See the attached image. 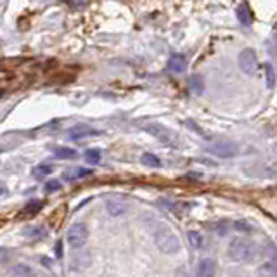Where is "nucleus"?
<instances>
[{"label": "nucleus", "instance_id": "a878e982", "mask_svg": "<svg viewBox=\"0 0 277 277\" xmlns=\"http://www.w3.org/2000/svg\"><path fill=\"white\" fill-rule=\"evenodd\" d=\"M56 257L57 258L63 257V243H61V241H57V244H56Z\"/></svg>", "mask_w": 277, "mask_h": 277}, {"label": "nucleus", "instance_id": "cd10ccee", "mask_svg": "<svg viewBox=\"0 0 277 277\" xmlns=\"http://www.w3.org/2000/svg\"><path fill=\"white\" fill-rule=\"evenodd\" d=\"M274 54L277 57V38H275V42H274Z\"/></svg>", "mask_w": 277, "mask_h": 277}, {"label": "nucleus", "instance_id": "412c9836", "mask_svg": "<svg viewBox=\"0 0 277 277\" xmlns=\"http://www.w3.org/2000/svg\"><path fill=\"white\" fill-rule=\"evenodd\" d=\"M61 189V182L59 180H49L45 184V192H54V191H59Z\"/></svg>", "mask_w": 277, "mask_h": 277}, {"label": "nucleus", "instance_id": "7ed1b4c3", "mask_svg": "<svg viewBox=\"0 0 277 277\" xmlns=\"http://www.w3.org/2000/svg\"><path fill=\"white\" fill-rule=\"evenodd\" d=\"M142 129L144 132H147L149 135H153L155 139L160 140V142L166 144V146H177L179 144V135L165 125H160V123H147Z\"/></svg>", "mask_w": 277, "mask_h": 277}, {"label": "nucleus", "instance_id": "dca6fc26", "mask_svg": "<svg viewBox=\"0 0 277 277\" xmlns=\"http://www.w3.org/2000/svg\"><path fill=\"white\" fill-rule=\"evenodd\" d=\"M265 82H267V89H274V87H275V82H277L275 69L270 63L265 64Z\"/></svg>", "mask_w": 277, "mask_h": 277}, {"label": "nucleus", "instance_id": "393cba45", "mask_svg": "<svg viewBox=\"0 0 277 277\" xmlns=\"http://www.w3.org/2000/svg\"><path fill=\"white\" fill-rule=\"evenodd\" d=\"M234 227H236V229H239V231H244V232H249V231H251V227L246 225V222H236V223H234Z\"/></svg>", "mask_w": 277, "mask_h": 277}, {"label": "nucleus", "instance_id": "5701e85b", "mask_svg": "<svg viewBox=\"0 0 277 277\" xmlns=\"http://www.w3.org/2000/svg\"><path fill=\"white\" fill-rule=\"evenodd\" d=\"M92 173H94V170H83V168H80V170H77V173L71 175V179H74V177H89V175H92Z\"/></svg>", "mask_w": 277, "mask_h": 277}, {"label": "nucleus", "instance_id": "9b49d317", "mask_svg": "<svg viewBox=\"0 0 277 277\" xmlns=\"http://www.w3.org/2000/svg\"><path fill=\"white\" fill-rule=\"evenodd\" d=\"M215 274V262L212 258H205L197 265V275L201 277H212Z\"/></svg>", "mask_w": 277, "mask_h": 277}, {"label": "nucleus", "instance_id": "f257e3e1", "mask_svg": "<svg viewBox=\"0 0 277 277\" xmlns=\"http://www.w3.org/2000/svg\"><path fill=\"white\" fill-rule=\"evenodd\" d=\"M153 237H155V244L158 246L160 251H163L166 255H175L180 251V241L177 234L168 225H165V223H160L153 231Z\"/></svg>", "mask_w": 277, "mask_h": 277}, {"label": "nucleus", "instance_id": "4468645a", "mask_svg": "<svg viewBox=\"0 0 277 277\" xmlns=\"http://www.w3.org/2000/svg\"><path fill=\"white\" fill-rule=\"evenodd\" d=\"M54 156L57 160H74L78 155L71 147H57V149H54Z\"/></svg>", "mask_w": 277, "mask_h": 277}, {"label": "nucleus", "instance_id": "f03ea898", "mask_svg": "<svg viewBox=\"0 0 277 277\" xmlns=\"http://www.w3.org/2000/svg\"><path fill=\"white\" fill-rule=\"evenodd\" d=\"M227 253L234 262H251L255 258V253H257V248L246 237H234L229 243Z\"/></svg>", "mask_w": 277, "mask_h": 277}, {"label": "nucleus", "instance_id": "4be33fe9", "mask_svg": "<svg viewBox=\"0 0 277 277\" xmlns=\"http://www.w3.org/2000/svg\"><path fill=\"white\" fill-rule=\"evenodd\" d=\"M42 206H43L42 201H30V203L26 205V208H24V210H26V212H32V213H35V212H37V210H40Z\"/></svg>", "mask_w": 277, "mask_h": 277}, {"label": "nucleus", "instance_id": "aec40b11", "mask_svg": "<svg viewBox=\"0 0 277 277\" xmlns=\"http://www.w3.org/2000/svg\"><path fill=\"white\" fill-rule=\"evenodd\" d=\"M258 274L260 275H277V265L274 263H267V265H263L260 270H258Z\"/></svg>", "mask_w": 277, "mask_h": 277}, {"label": "nucleus", "instance_id": "39448f33", "mask_svg": "<svg viewBox=\"0 0 277 277\" xmlns=\"http://www.w3.org/2000/svg\"><path fill=\"white\" fill-rule=\"evenodd\" d=\"M239 68L248 77H255L258 71V59L253 49H244L239 54Z\"/></svg>", "mask_w": 277, "mask_h": 277}, {"label": "nucleus", "instance_id": "20e7f679", "mask_svg": "<svg viewBox=\"0 0 277 277\" xmlns=\"http://www.w3.org/2000/svg\"><path fill=\"white\" fill-rule=\"evenodd\" d=\"M87 239H89V227L83 222L73 223L66 232V243L71 248H82L87 243Z\"/></svg>", "mask_w": 277, "mask_h": 277}, {"label": "nucleus", "instance_id": "ddd939ff", "mask_svg": "<svg viewBox=\"0 0 277 277\" xmlns=\"http://www.w3.org/2000/svg\"><path fill=\"white\" fill-rule=\"evenodd\" d=\"M140 163L149 166V168H160L161 166L160 158H158L156 155H153V153H144V155L140 156Z\"/></svg>", "mask_w": 277, "mask_h": 277}, {"label": "nucleus", "instance_id": "6e6552de", "mask_svg": "<svg viewBox=\"0 0 277 277\" xmlns=\"http://www.w3.org/2000/svg\"><path fill=\"white\" fill-rule=\"evenodd\" d=\"M236 16L241 24H244V26L253 24V11H251V7L248 6V2H241L239 6L236 7Z\"/></svg>", "mask_w": 277, "mask_h": 277}, {"label": "nucleus", "instance_id": "bb28decb", "mask_svg": "<svg viewBox=\"0 0 277 277\" xmlns=\"http://www.w3.org/2000/svg\"><path fill=\"white\" fill-rule=\"evenodd\" d=\"M42 262L45 263V267H47V269H51V267H52V265H51V260H49V258H42Z\"/></svg>", "mask_w": 277, "mask_h": 277}, {"label": "nucleus", "instance_id": "a211bd4d", "mask_svg": "<svg viewBox=\"0 0 277 277\" xmlns=\"http://www.w3.org/2000/svg\"><path fill=\"white\" fill-rule=\"evenodd\" d=\"M187 239H189V244H191L192 248H201V244H203V236H201L197 231L187 232Z\"/></svg>", "mask_w": 277, "mask_h": 277}, {"label": "nucleus", "instance_id": "0eeeda50", "mask_svg": "<svg viewBox=\"0 0 277 277\" xmlns=\"http://www.w3.org/2000/svg\"><path fill=\"white\" fill-rule=\"evenodd\" d=\"M95 135H100V132L89 125H74L68 130V137L71 140H82L87 137H95Z\"/></svg>", "mask_w": 277, "mask_h": 277}, {"label": "nucleus", "instance_id": "2eb2a0df", "mask_svg": "<svg viewBox=\"0 0 277 277\" xmlns=\"http://www.w3.org/2000/svg\"><path fill=\"white\" fill-rule=\"evenodd\" d=\"M9 274H11V275H23V277H26V275H33L35 272L32 270V267H30V265H24V263H17V265H14L11 270H9Z\"/></svg>", "mask_w": 277, "mask_h": 277}, {"label": "nucleus", "instance_id": "1a4fd4ad", "mask_svg": "<svg viewBox=\"0 0 277 277\" xmlns=\"http://www.w3.org/2000/svg\"><path fill=\"white\" fill-rule=\"evenodd\" d=\"M168 69L171 73H184L187 69V57L184 54H173L168 59Z\"/></svg>", "mask_w": 277, "mask_h": 277}, {"label": "nucleus", "instance_id": "f3484780", "mask_svg": "<svg viewBox=\"0 0 277 277\" xmlns=\"http://www.w3.org/2000/svg\"><path fill=\"white\" fill-rule=\"evenodd\" d=\"M83 158H85L87 163L97 165L99 161H100V158H103V155H100V149H87L85 155H83Z\"/></svg>", "mask_w": 277, "mask_h": 277}, {"label": "nucleus", "instance_id": "9d476101", "mask_svg": "<svg viewBox=\"0 0 277 277\" xmlns=\"http://www.w3.org/2000/svg\"><path fill=\"white\" fill-rule=\"evenodd\" d=\"M127 203L121 199H108L106 201V212L111 215V217H120L127 212Z\"/></svg>", "mask_w": 277, "mask_h": 277}, {"label": "nucleus", "instance_id": "f8f14e48", "mask_svg": "<svg viewBox=\"0 0 277 277\" xmlns=\"http://www.w3.org/2000/svg\"><path fill=\"white\" fill-rule=\"evenodd\" d=\"M189 90L192 92L194 95H201L205 90V80L201 74H192L191 78H189Z\"/></svg>", "mask_w": 277, "mask_h": 277}, {"label": "nucleus", "instance_id": "6ab92c4d", "mask_svg": "<svg viewBox=\"0 0 277 277\" xmlns=\"http://www.w3.org/2000/svg\"><path fill=\"white\" fill-rule=\"evenodd\" d=\"M49 173H52V166H49V165H38L33 168V177L35 179H43Z\"/></svg>", "mask_w": 277, "mask_h": 277}, {"label": "nucleus", "instance_id": "b1692460", "mask_svg": "<svg viewBox=\"0 0 277 277\" xmlns=\"http://www.w3.org/2000/svg\"><path fill=\"white\" fill-rule=\"evenodd\" d=\"M186 123H187V125H189V129H191V130H194V132H197V134H199V135H205V137H206V134H205L203 130L199 129V127L196 125L194 121H191V120H189V121H186Z\"/></svg>", "mask_w": 277, "mask_h": 277}, {"label": "nucleus", "instance_id": "423d86ee", "mask_svg": "<svg viewBox=\"0 0 277 277\" xmlns=\"http://www.w3.org/2000/svg\"><path fill=\"white\" fill-rule=\"evenodd\" d=\"M206 153L217 156V158H232L239 153V147L234 142H229V140H222V142L212 144V146L206 147Z\"/></svg>", "mask_w": 277, "mask_h": 277}]
</instances>
